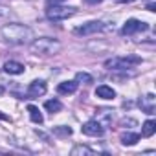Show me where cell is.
<instances>
[{"label":"cell","mask_w":156,"mask_h":156,"mask_svg":"<svg viewBox=\"0 0 156 156\" xmlns=\"http://www.w3.org/2000/svg\"><path fill=\"white\" fill-rule=\"evenodd\" d=\"M0 119H4V121H11V118H9V116H6V114H2V112H0Z\"/></svg>","instance_id":"obj_23"},{"label":"cell","mask_w":156,"mask_h":156,"mask_svg":"<svg viewBox=\"0 0 156 156\" xmlns=\"http://www.w3.org/2000/svg\"><path fill=\"white\" fill-rule=\"evenodd\" d=\"M119 4H130V2H134V0H118Z\"/></svg>","instance_id":"obj_24"},{"label":"cell","mask_w":156,"mask_h":156,"mask_svg":"<svg viewBox=\"0 0 156 156\" xmlns=\"http://www.w3.org/2000/svg\"><path fill=\"white\" fill-rule=\"evenodd\" d=\"M79 154H88V156H92V154H96L90 147H87V145H75L73 149H72V156H79Z\"/></svg>","instance_id":"obj_18"},{"label":"cell","mask_w":156,"mask_h":156,"mask_svg":"<svg viewBox=\"0 0 156 156\" xmlns=\"http://www.w3.org/2000/svg\"><path fill=\"white\" fill-rule=\"evenodd\" d=\"M75 81L77 83H83V85H90L94 79H92V75L87 73V72H77L75 73Z\"/></svg>","instance_id":"obj_20"},{"label":"cell","mask_w":156,"mask_h":156,"mask_svg":"<svg viewBox=\"0 0 156 156\" xmlns=\"http://www.w3.org/2000/svg\"><path fill=\"white\" fill-rule=\"evenodd\" d=\"M0 15H4V11H0Z\"/></svg>","instance_id":"obj_26"},{"label":"cell","mask_w":156,"mask_h":156,"mask_svg":"<svg viewBox=\"0 0 156 156\" xmlns=\"http://www.w3.org/2000/svg\"><path fill=\"white\" fill-rule=\"evenodd\" d=\"M154 132H156V121L154 119H147L143 123V127H141V136L143 138H151Z\"/></svg>","instance_id":"obj_15"},{"label":"cell","mask_w":156,"mask_h":156,"mask_svg":"<svg viewBox=\"0 0 156 156\" xmlns=\"http://www.w3.org/2000/svg\"><path fill=\"white\" fill-rule=\"evenodd\" d=\"M145 30H147V24H145V22H141V20H138V19H129V20L125 22L121 33H123V35H134V33L145 31Z\"/></svg>","instance_id":"obj_6"},{"label":"cell","mask_w":156,"mask_h":156,"mask_svg":"<svg viewBox=\"0 0 156 156\" xmlns=\"http://www.w3.org/2000/svg\"><path fill=\"white\" fill-rule=\"evenodd\" d=\"M140 134L138 132H123L121 136H119V141L123 143V145H136L138 141H140Z\"/></svg>","instance_id":"obj_14"},{"label":"cell","mask_w":156,"mask_h":156,"mask_svg":"<svg viewBox=\"0 0 156 156\" xmlns=\"http://www.w3.org/2000/svg\"><path fill=\"white\" fill-rule=\"evenodd\" d=\"M77 87H79V83H77V81H64V83H61L57 87V92L62 94V96H68V94L77 92Z\"/></svg>","instance_id":"obj_12"},{"label":"cell","mask_w":156,"mask_h":156,"mask_svg":"<svg viewBox=\"0 0 156 156\" xmlns=\"http://www.w3.org/2000/svg\"><path fill=\"white\" fill-rule=\"evenodd\" d=\"M72 129L70 127H64V125H61V127H53V134L55 136H59V138H68V136H72Z\"/></svg>","instance_id":"obj_19"},{"label":"cell","mask_w":156,"mask_h":156,"mask_svg":"<svg viewBox=\"0 0 156 156\" xmlns=\"http://www.w3.org/2000/svg\"><path fill=\"white\" fill-rule=\"evenodd\" d=\"M61 50V42L51 37H41L31 41V51L37 55H55Z\"/></svg>","instance_id":"obj_2"},{"label":"cell","mask_w":156,"mask_h":156,"mask_svg":"<svg viewBox=\"0 0 156 156\" xmlns=\"http://www.w3.org/2000/svg\"><path fill=\"white\" fill-rule=\"evenodd\" d=\"M88 4H98V2H101V0H87Z\"/></svg>","instance_id":"obj_25"},{"label":"cell","mask_w":156,"mask_h":156,"mask_svg":"<svg viewBox=\"0 0 156 156\" xmlns=\"http://www.w3.org/2000/svg\"><path fill=\"white\" fill-rule=\"evenodd\" d=\"M147 9H149V11H156V4H154V2L147 4Z\"/></svg>","instance_id":"obj_22"},{"label":"cell","mask_w":156,"mask_h":156,"mask_svg":"<svg viewBox=\"0 0 156 156\" xmlns=\"http://www.w3.org/2000/svg\"><path fill=\"white\" fill-rule=\"evenodd\" d=\"M2 35L8 42H13V44H28L35 39L33 30L24 24H8L2 28Z\"/></svg>","instance_id":"obj_1"},{"label":"cell","mask_w":156,"mask_h":156,"mask_svg":"<svg viewBox=\"0 0 156 156\" xmlns=\"http://www.w3.org/2000/svg\"><path fill=\"white\" fill-rule=\"evenodd\" d=\"M28 112H30V118H31V121H33V123L41 125V123L44 121V118H42L41 110H39V108H37L35 105H30V107H28Z\"/></svg>","instance_id":"obj_16"},{"label":"cell","mask_w":156,"mask_h":156,"mask_svg":"<svg viewBox=\"0 0 156 156\" xmlns=\"http://www.w3.org/2000/svg\"><path fill=\"white\" fill-rule=\"evenodd\" d=\"M81 130H83V134H87V136H103L105 127H103L98 119H90V121H87V123L81 127Z\"/></svg>","instance_id":"obj_7"},{"label":"cell","mask_w":156,"mask_h":156,"mask_svg":"<svg viewBox=\"0 0 156 156\" xmlns=\"http://www.w3.org/2000/svg\"><path fill=\"white\" fill-rule=\"evenodd\" d=\"M103 30H107V28H105V24H103L101 20H92V22L83 24L81 28H77L73 33H75V35H83V37H87V35H94V33L103 31Z\"/></svg>","instance_id":"obj_5"},{"label":"cell","mask_w":156,"mask_h":156,"mask_svg":"<svg viewBox=\"0 0 156 156\" xmlns=\"http://www.w3.org/2000/svg\"><path fill=\"white\" fill-rule=\"evenodd\" d=\"M24 70H26L24 64L19 62V61H8L4 64V72L9 73V75H20V73H24Z\"/></svg>","instance_id":"obj_10"},{"label":"cell","mask_w":156,"mask_h":156,"mask_svg":"<svg viewBox=\"0 0 156 156\" xmlns=\"http://www.w3.org/2000/svg\"><path fill=\"white\" fill-rule=\"evenodd\" d=\"M44 108H46L48 112L55 114V112H61V110H62V103H61L59 99H50V101L44 103Z\"/></svg>","instance_id":"obj_17"},{"label":"cell","mask_w":156,"mask_h":156,"mask_svg":"<svg viewBox=\"0 0 156 156\" xmlns=\"http://www.w3.org/2000/svg\"><path fill=\"white\" fill-rule=\"evenodd\" d=\"M96 96L101 98V99H114L116 98V92H114V88H110L107 85H99L96 88Z\"/></svg>","instance_id":"obj_13"},{"label":"cell","mask_w":156,"mask_h":156,"mask_svg":"<svg viewBox=\"0 0 156 156\" xmlns=\"http://www.w3.org/2000/svg\"><path fill=\"white\" fill-rule=\"evenodd\" d=\"M140 108L145 112V114H149V116H152V114H156V98H154V94H147V96H143L141 99H140Z\"/></svg>","instance_id":"obj_8"},{"label":"cell","mask_w":156,"mask_h":156,"mask_svg":"<svg viewBox=\"0 0 156 156\" xmlns=\"http://www.w3.org/2000/svg\"><path fill=\"white\" fill-rule=\"evenodd\" d=\"M46 90H48L46 83H44V81H39V79H35V81H31V83H30V87H28V96H30V99H31V98H39V96H44V94H46Z\"/></svg>","instance_id":"obj_9"},{"label":"cell","mask_w":156,"mask_h":156,"mask_svg":"<svg viewBox=\"0 0 156 156\" xmlns=\"http://www.w3.org/2000/svg\"><path fill=\"white\" fill-rule=\"evenodd\" d=\"M75 13V8H68V6H46V17L53 22H59V20H66L70 19L72 15Z\"/></svg>","instance_id":"obj_3"},{"label":"cell","mask_w":156,"mask_h":156,"mask_svg":"<svg viewBox=\"0 0 156 156\" xmlns=\"http://www.w3.org/2000/svg\"><path fill=\"white\" fill-rule=\"evenodd\" d=\"M61 2H62V0H48L46 6H55V4H61Z\"/></svg>","instance_id":"obj_21"},{"label":"cell","mask_w":156,"mask_h":156,"mask_svg":"<svg viewBox=\"0 0 156 156\" xmlns=\"http://www.w3.org/2000/svg\"><path fill=\"white\" fill-rule=\"evenodd\" d=\"M141 62V57H114V59H108L105 61V68L108 70H127L134 64H140Z\"/></svg>","instance_id":"obj_4"},{"label":"cell","mask_w":156,"mask_h":156,"mask_svg":"<svg viewBox=\"0 0 156 156\" xmlns=\"http://www.w3.org/2000/svg\"><path fill=\"white\" fill-rule=\"evenodd\" d=\"M112 118H114V110H110V108H99L96 119H98L103 127H107V125L112 123Z\"/></svg>","instance_id":"obj_11"}]
</instances>
